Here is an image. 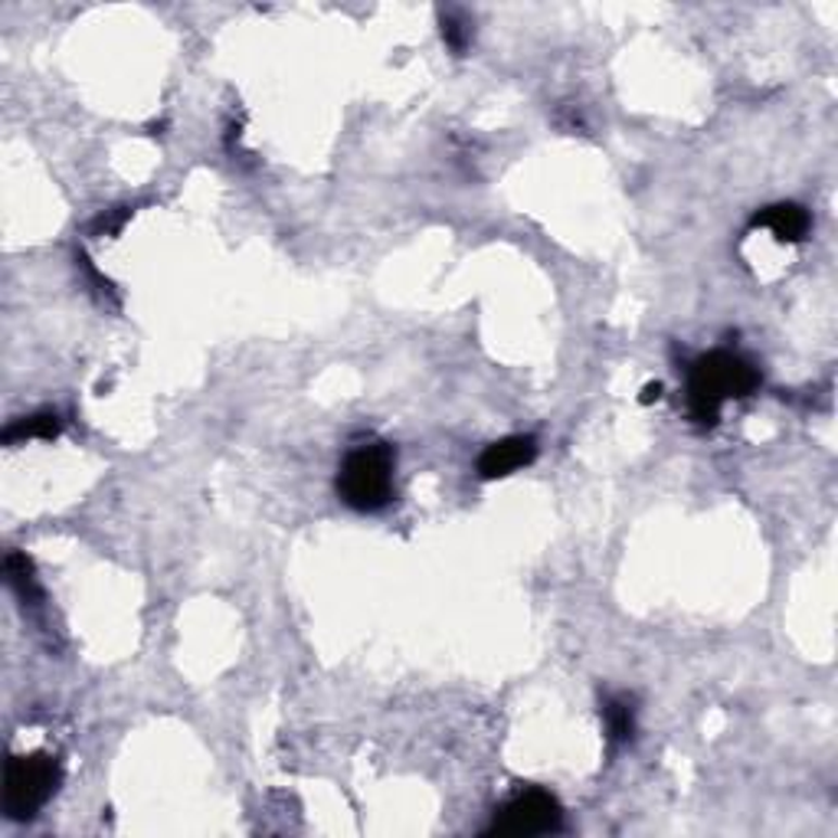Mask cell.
<instances>
[{"label": "cell", "mask_w": 838, "mask_h": 838, "mask_svg": "<svg viewBox=\"0 0 838 838\" xmlns=\"http://www.w3.org/2000/svg\"><path fill=\"white\" fill-rule=\"evenodd\" d=\"M602 718H606V737H609V747H622L633 740L636 734V708H633V698L625 695H615L606 701L602 708Z\"/></svg>", "instance_id": "7"}, {"label": "cell", "mask_w": 838, "mask_h": 838, "mask_svg": "<svg viewBox=\"0 0 838 838\" xmlns=\"http://www.w3.org/2000/svg\"><path fill=\"white\" fill-rule=\"evenodd\" d=\"M760 386V373L737 354L711 351L698 357L688 370V416L691 423L708 430L721 419V406L731 396H750Z\"/></svg>", "instance_id": "1"}, {"label": "cell", "mask_w": 838, "mask_h": 838, "mask_svg": "<svg viewBox=\"0 0 838 838\" xmlns=\"http://www.w3.org/2000/svg\"><path fill=\"white\" fill-rule=\"evenodd\" d=\"M60 433H63V419L56 412H37V416L17 419L14 427H8L4 443L17 446V443H27V440H56Z\"/></svg>", "instance_id": "8"}, {"label": "cell", "mask_w": 838, "mask_h": 838, "mask_svg": "<svg viewBox=\"0 0 838 838\" xmlns=\"http://www.w3.org/2000/svg\"><path fill=\"white\" fill-rule=\"evenodd\" d=\"M534 459H537V440L534 436H505L479 456V475L485 482H495V479L515 475L518 469L531 466Z\"/></svg>", "instance_id": "5"}, {"label": "cell", "mask_w": 838, "mask_h": 838, "mask_svg": "<svg viewBox=\"0 0 838 838\" xmlns=\"http://www.w3.org/2000/svg\"><path fill=\"white\" fill-rule=\"evenodd\" d=\"M396 453L386 443H364L351 449L338 469V495L354 511H380L393 498Z\"/></svg>", "instance_id": "2"}, {"label": "cell", "mask_w": 838, "mask_h": 838, "mask_svg": "<svg viewBox=\"0 0 838 838\" xmlns=\"http://www.w3.org/2000/svg\"><path fill=\"white\" fill-rule=\"evenodd\" d=\"M753 227H766L779 243H799L809 233V214L799 203H773L753 217Z\"/></svg>", "instance_id": "6"}, {"label": "cell", "mask_w": 838, "mask_h": 838, "mask_svg": "<svg viewBox=\"0 0 838 838\" xmlns=\"http://www.w3.org/2000/svg\"><path fill=\"white\" fill-rule=\"evenodd\" d=\"M128 217H131V210H118V214H112V217H102V220L96 224V230L112 237V233H118V230L125 227V220H128Z\"/></svg>", "instance_id": "11"}, {"label": "cell", "mask_w": 838, "mask_h": 838, "mask_svg": "<svg viewBox=\"0 0 838 838\" xmlns=\"http://www.w3.org/2000/svg\"><path fill=\"white\" fill-rule=\"evenodd\" d=\"M659 396H662V383H649V386L643 390V396H639V399H643V403H656Z\"/></svg>", "instance_id": "12"}, {"label": "cell", "mask_w": 838, "mask_h": 838, "mask_svg": "<svg viewBox=\"0 0 838 838\" xmlns=\"http://www.w3.org/2000/svg\"><path fill=\"white\" fill-rule=\"evenodd\" d=\"M560 825H563V809H560L557 796H550L547 789H524L495 812V822L488 831L528 838V835L557 831Z\"/></svg>", "instance_id": "4"}, {"label": "cell", "mask_w": 838, "mask_h": 838, "mask_svg": "<svg viewBox=\"0 0 838 838\" xmlns=\"http://www.w3.org/2000/svg\"><path fill=\"white\" fill-rule=\"evenodd\" d=\"M443 40L456 50V53H466L469 43H472V27L469 21L459 14V11H443Z\"/></svg>", "instance_id": "10"}, {"label": "cell", "mask_w": 838, "mask_h": 838, "mask_svg": "<svg viewBox=\"0 0 838 838\" xmlns=\"http://www.w3.org/2000/svg\"><path fill=\"white\" fill-rule=\"evenodd\" d=\"M60 779H63V770L50 753L11 757L4 770V812L14 822L34 818L53 799Z\"/></svg>", "instance_id": "3"}, {"label": "cell", "mask_w": 838, "mask_h": 838, "mask_svg": "<svg viewBox=\"0 0 838 838\" xmlns=\"http://www.w3.org/2000/svg\"><path fill=\"white\" fill-rule=\"evenodd\" d=\"M4 570H8V583L17 589V596L24 602H37L40 599V589H37V580H34V567H30V560L24 554H11Z\"/></svg>", "instance_id": "9"}]
</instances>
